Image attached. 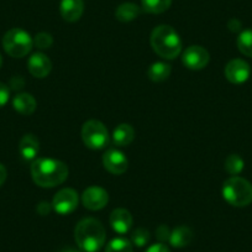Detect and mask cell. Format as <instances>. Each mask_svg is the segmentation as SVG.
I'll list each match as a JSON object with an SVG mask.
<instances>
[{"mask_svg": "<svg viewBox=\"0 0 252 252\" xmlns=\"http://www.w3.org/2000/svg\"><path fill=\"white\" fill-rule=\"evenodd\" d=\"M31 177L38 187L53 188L68 178V167L53 158H37L31 164Z\"/></svg>", "mask_w": 252, "mask_h": 252, "instance_id": "cell-1", "label": "cell"}, {"mask_svg": "<svg viewBox=\"0 0 252 252\" xmlns=\"http://www.w3.org/2000/svg\"><path fill=\"white\" fill-rule=\"evenodd\" d=\"M74 239L83 252H98L105 244V229L99 220L86 218L77 224Z\"/></svg>", "mask_w": 252, "mask_h": 252, "instance_id": "cell-2", "label": "cell"}, {"mask_svg": "<svg viewBox=\"0 0 252 252\" xmlns=\"http://www.w3.org/2000/svg\"><path fill=\"white\" fill-rule=\"evenodd\" d=\"M152 50L162 58L173 60L182 52V41L177 31L169 25H159L151 33Z\"/></svg>", "mask_w": 252, "mask_h": 252, "instance_id": "cell-3", "label": "cell"}, {"mask_svg": "<svg viewBox=\"0 0 252 252\" xmlns=\"http://www.w3.org/2000/svg\"><path fill=\"white\" fill-rule=\"evenodd\" d=\"M222 197L232 207H247L252 203V184L241 177H230L222 184Z\"/></svg>", "mask_w": 252, "mask_h": 252, "instance_id": "cell-4", "label": "cell"}, {"mask_svg": "<svg viewBox=\"0 0 252 252\" xmlns=\"http://www.w3.org/2000/svg\"><path fill=\"white\" fill-rule=\"evenodd\" d=\"M33 40L30 33L23 29H11L4 35L3 47L9 56L14 58L25 57L32 50Z\"/></svg>", "mask_w": 252, "mask_h": 252, "instance_id": "cell-5", "label": "cell"}, {"mask_svg": "<svg viewBox=\"0 0 252 252\" xmlns=\"http://www.w3.org/2000/svg\"><path fill=\"white\" fill-rule=\"evenodd\" d=\"M82 139L91 150H101L109 144V132L103 123L88 120L82 127Z\"/></svg>", "mask_w": 252, "mask_h": 252, "instance_id": "cell-6", "label": "cell"}, {"mask_svg": "<svg viewBox=\"0 0 252 252\" xmlns=\"http://www.w3.org/2000/svg\"><path fill=\"white\" fill-rule=\"evenodd\" d=\"M78 207V193L72 188H63L55 195L52 208L60 215H68Z\"/></svg>", "mask_w": 252, "mask_h": 252, "instance_id": "cell-7", "label": "cell"}, {"mask_svg": "<svg viewBox=\"0 0 252 252\" xmlns=\"http://www.w3.org/2000/svg\"><path fill=\"white\" fill-rule=\"evenodd\" d=\"M209 52L202 46H189L182 55V62L184 66L193 71L205 68L209 63Z\"/></svg>", "mask_w": 252, "mask_h": 252, "instance_id": "cell-8", "label": "cell"}, {"mask_svg": "<svg viewBox=\"0 0 252 252\" xmlns=\"http://www.w3.org/2000/svg\"><path fill=\"white\" fill-rule=\"evenodd\" d=\"M109 194L101 187H89L82 194V203L89 210H100L108 204Z\"/></svg>", "mask_w": 252, "mask_h": 252, "instance_id": "cell-9", "label": "cell"}, {"mask_svg": "<svg viewBox=\"0 0 252 252\" xmlns=\"http://www.w3.org/2000/svg\"><path fill=\"white\" fill-rule=\"evenodd\" d=\"M250 73H251V68L249 63L240 58L231 60L225 67V77L232 84H241L246 82Z\"/></svg>", "mask_w": 252, "mask_h": 252, "instance_id": "cell-10", "label": "cell"}, {"mask_svg": "<svg viewBox=\"0 0 252 252\" xmlns=\"http://www.w3.org/2000/svg\"><path fill=\"white\" fill-rule=\"evenodd\" d=\"M103 166L111 174L120 176V174L125 173L127 169V158L119 150L110 149L104 154Z\"/></svg>", "mask_w": 252, "mask_h": 252, "instance_id": "cell-11", "label": "cell"}, {"mask_svg": "<svg viewBox=\"0 0 252 252\" xmlns=\"http://www.w3.org/2000/svg\"><path fill=\"white\" fill-rule=\"evenodd\" d=\"M29 72L32 74L35 78H45L51 73L52 69V62L50 58L43 53L37 52L33 53L28 62Z\"/></svg>", "mask_w": 252, "mask_h": 252, "instance_id": "cell-12", "label": "cell"}, {"mask_svg": "<svg viewBox=\"0 0 252 252\" xmlns=\"http://www.w3.org/2000/svg\"><path fill=\"white\" fill-rule=\"evenodd\" d=\"M110 225L118 234H126L132 226V215L124 208L113 210L110 214Z\"/></svg>", "mask_w": 252, "mask_h": 252, "instance_id": "cell-13", "label": "cell"}, {"mask_svg": "<svg viewBox=\"0 0 252 252\" xmlns=\"http://www.w3.org/2000/svg\"><path fill=\"white\" fill-rule=\"evenodd\" d=\"M60 11L64 20L68 21V23H76L83 15V0H62L60 5Z\"/></svg>", "mask_w": 252, "mask_h": 252, "instance_id": "cell-14", "label": "cell"}, {"mask_svg": "<svg viewBox=\"0 0 252 252\" xmlns=\"http://www.w3.org/2000/svg\"><path fill=\"white\" fill-rule=\"evenodd\" d=\"M38 151H40V142L35 135L26 134L25 136H23L19 144V152L24 159L32 161L38 155Z\"/></svg>", "mask_w": 252, "mask_h": 252, "instance_id": "cell-15", "label": "cell"}, {"mask_svg": "<svg viewBox=\"0 0 252 252\" xmlns=\"http://www.w3.org/2000/svg\"><path fill=\"white\" fill-rule=\"evenodd\" d=\"M135 139V130L129 124H120L113 132V142L115 146H129Z\"/></svg>", "mask_w": 252, "mask_h": 252, "instance_id": "cell-16", "label": "cell"}, {"mask_svg": "<svg viewBox=\"0 0 252 252\" xmlns=\"http://www.w3.org/2000/svg\"><path fill=\"white\" fill-rule=\"evenodd\" d=\"M36 100L31 94L20 93L14 98L13 106L21 115H31L36 110Z\"/></svg>", "mask_w": 252, "mask_h": 252, "instance_id": "cell-17", "label": "cell"}, {"mask_svg": "<svg viewBox=\"0 0 252 252\" xmlns=\"http://www.w3.org/2000/svg\"><path fill=\"white\" fill-rule=\"evenodd\" d=\"M193 239L192 230L187 226H178L171 231V236H169V244L177 249H182V247L188 246Z\"/></svg>", "mask_w": 252, "mask_h": 252, "instance_id": "cell-18", "label": "cell"}, {"mask_svg": "<svg viewBox=\"0 0 252 252\" xmlns=\"http://www.w3.org/2000/svg\"><path fill=\"white\" fill-rule=\"evenodd\" d=\"M141 10L139 6L134 3H124L118 6L115 11V16L121 23H130L135 20L140 15Z\"/></svg>", "mask_w": 252, "mask_h": 252, "instance_id": "cell-19", "label": "cell"}, {"mask_svg": "<svg viewBox=\"0 0 252 252\" xmlns=\"http://www.w3.org/2000/svg\"><path fill=\"white\" fill-rule=\"evenodd\" d=\"M171 71L172 69L169 64L164 62H156L150 66L149 71H147V76L152 82L159 83V82L166 81L171 76Z\"/></svg>", "mask_w": 252, "mask_h": 252, "instance_id": "cell-20", "label": "cell"}, {"mask_svg": "<svg viewBox=\"0 0 252 252\" xmlns=\"http://www.w3.org/2000/svg\"><path fill=\"white\" fill-rule=\"evenodd\" d=\"M142 8L149 14H162L171 6L172 0H141Z\"/></svg>", "mask_w": 252, "mask_h": 252, "instance_id": "cell-21", "label": "cell"}, {"mask_svg": "<svg viewBox=\"0 0 252 252\" xmlns=\"http://www.w3.org/2000/svg\"><path fill=\"white\" fill-rule=\"evenodd\" d=\"M237 48L242 55L252 58V30H245L239 35L236 41Z\"/></svg>", "mask_w": 252, "mask_h": 252, "instance_id": "cell-22", "label": "cell"}, {"mask_svg": "<svg viewBox=\"0 0 252 252\" xmlns=\"http://www.w3.org/2000/svg\"><path fill=\"white\" fill-rule=\"evenodd\" d=\"M245 166L244 159L241 158V156L239 155H230L227 156V158L225 159V169L229 174L231 176H237L242 172Z\"/></svg>", "mask_w": 252, "mask_h": 252, "instance_id": "cell-23", "label": "cell"}, {"mask_svg": "<svg viewBox=\"0 0 252 252\" xmlns=\"http://www.w3.org/2000/svg\"><path fill=\"white\" fill-rule=\"evenodd\" d=\"M105 252H132V244L124 237H118L109 242Z\"/></svg>", "mask_w": 252, "mask_h": 252, "instance_id": "cell-24", "label": "cell"}, {"mask_svg": "<svg viewBox=\"0 0 252 252\" xmlns=\"http://www.w3.org/2000/svg\"><path fill=\"white\" fill-rule=\"evenodd\" d=\"M150 241V232L149 230L144 227H139L131 234V244L136 245L137 247H142Z\"/></svg>", "mask_w": 252, "mask_h": 252, "instance_id": "cell-25", "label": "cell"}, {"mask_svg": "<svg viewBox=\"0 0 252 252\" xmlns=\"http://www.w3.org/2000/svg\"><path fill=\"white\" fill-rule=\"evenodd\" d=\"M53 38L50 33L47 32H40L35 36L33 38V45L38 48V50H48L52 46Z\"/></svg>", "mask_w": 252, "mask_h": 252, "instance_id": "cell-26", "label": "cell"}, {"mask_svg": "<svg viewBox=\"0 0 252 252\" xmlns=\"http://www.w3.org/2000/svg\"><path fill=\"white\" fill-rule=\"evenodd\" d=\"M9 96H10V91H9L8 86L0 82V108L8 103Z\"/></svg>", "mask_w": 252, "mask_h": 252, "instance_id": "cell-27", "label": "cell"}, {"mask_svg": "<svg viewBox=\"0 0 252 252\" xmlns=\"http://www.w3.org/2000/svg\"><path fill=\"white\" fill-rule=\"evenodd\" d=\"M156 236L159 241H168L169 236H171V231H169V229L166 225H161L156 230Z\"/></svg>", "mask_w": 252, "mask_h": 252, "instance_id": "cell-28", "label": "cell"}, {"mask_svg": "<svg viewBox=\"0 0 252 252\" xmlns=\"http://www.w3.org/2000/svg\"><path fill=\"white\" fill-rule=\"evenodd\" d=\"M146 252H171L168 247L163 244H155L147 249Z\"/></svg>", "mask_w": 252, "mask_h": 252, "instance_id": "cell-29", "label": "cell"}, {"mask_svg": "<svg viewBox=\"0 0 252 252\" xmlns=\"http://www.w3.org/2000/svg\"><path fill=\"white\" fill-rule=\"evenodd\" d=\"M6 176H8V172H6V168L0 163V187L3 186L6 181Z\"/></svg>", "mask_w": 252, "mask_h": 252, "instance_id": "cell-30", "label": "cell"}, {"mask_svg": "<svg viewBox=\"0 0 252 252\" xmlns=\"http://www.w3.org/2000/svg\"><path fill=\"white\" fill-rule=\"evenodd\" d=\"M61 252H83L81 249H74V247H64L61 250Z\"/></svg>", "mask_w": 252, "mask_h": 252, "instance_id": "cell-31", "label": "cell"}, {"mask_svg": "<svg viewBox=\"0 0 252 252\" xmlns=\"http://www.w3.org/2000/svg\"><path fill=\"white\" fill-rule=\"evenodd\" d=\"M1 63H3V60H1V56H0V67H1Z\"/></svg>", "mask_w": 252, "mask_h": 252, "instance_id": "cell-32", "label": "cell"}]
</instances>
